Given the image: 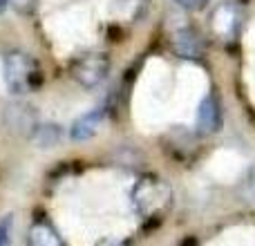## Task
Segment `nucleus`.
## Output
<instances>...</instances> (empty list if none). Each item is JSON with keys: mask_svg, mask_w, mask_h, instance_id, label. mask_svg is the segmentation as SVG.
I'll list each match as a JSON object with an SVG mask.
<instances>
[{"mask_svg": "<svg viewBox=\"0 0 255 246\" xmlns=\"http://www.w3.org/2000/svg\"><path fill=\"white\" fill-rule=\"evenodd\" d=\"M103 121H106V115L103 110H92V112H85L83 117H79L74 123H72V139L74 141H85V139H92L99 130H101Z\"/></svg>", "mask_w": 255, "mask_h": 246, "instance_id": "423d86ee", "label": "nucleus"}, {"mask_svg": "<svg viewBox=\"0 0 255 246\" xmlns=\"http://www.w3.org/2000/svg\"><path fill=\"white\" fill-rule=\"evenodd\" d=\"M2 79L11 94H29L43 83L40 63L27 52H9L2 61Z\"/></svg>", "mask_w": 255, "mask_h": 246, "instance_id": "f03ea898", "label": "nucleus"}, {"mask_svg": "<svg viewBox=\"0 0 255 246\" xmlns=\"http://www.w3.org/2000/svg\"><path fill=\"white\" fill-rule=\"evenodd\" d=\"M179 7H184V9H188V11H202L204 7H206L211 0H175Z\"/></svg>", "mask_w": 255, "mask_h": 246, "instance_id": "9d476101", "label": "nucleus"}, {"mask_svg": "<svg viewBox=\"0 0 255 246\" xmlns=\"http://www.w3.org/2000/svg\"><path fill=\"white\" fill-rule=\"evenodd\" d=\"M97 246H126V244L119 242V240H101V242H97Z\"/></svg>", "mask_w": 255, "mask_h": 246, "instance_id": "f8f14e48", "label": "nucleus"}, {"mask_svg": "<svg viewBox=\"0 0 255 246\" xmlns=\"http://www.w3.org/2000/svg\"><path fill=\"white\" fill-rule=\"evenodd\" d=\"M238 22H240L238 7H233V4H222V7L217 9L215 18H213V29L220 36H235Z\"/></svg>", "mask_w": 255, "mask_h": 246, "instance_id": "6e6552de", "label": "nucleus"}, {"mask_svg": "<svg viewBox=\"0 0 255 246\" xmlns=\"http://www.w3.org/2000/svg\"><path fill=\"white\" fill-rule=\"evenodd\" d=\"M9 229H11V217H4V220L0 222V246H7Z\"/></svg>", "mask_w": 255, "mask_h": 246, "instance_id": "9b49d317", "label": "nucleus"}, {"mask_svg": "<svg viewBox=\"0 0 255 246\" xmlns=\"http://www.w3.org/2000/svg\"><path fill=\"white\" fill-rule=\"evenodd\" d=\"M170 40H172V49H175L177 56L197 58V56L204 54L202 36H199L195 29H190V27H181V29H177Z\"/></svg>", "mask_w": 255, "mask_h": 246, "instance_id": "20e7f679", "label": "nucleus"}, {"mask_svg": "<svg viewBox=\"0 0 255 246\" xmlns=\"http://www.w3.org/2000/svg\"><path fill=\"white\" fill-rule=\"evenodd\" d=\"M70 74H72V79L79 85H83V88H88V90L97 88V85H101L103 81L108 79V74H110V58L99 52L83 54V56H79L70 65Z\"/></svg>", "mask_w": 255, "mask_h": 246, "instance_id": "7ed1b4c3", "label": "nucleus"}, {"mask_svg": "<svg viewBox=\"0 0 255 246\" xmlns=\"http://www.w3.org/2000/svg\"><path fill=\"white\" fill-rule=\"evenodd\" d=\"M220 123H222V112L220 106H217V99L206 97L197 110V132L199 134H213V132L220 130Z\"/></svg>", "mask_w": 255, "mask_h": 246, "instance_id": "39448f33", "label": "nucleus"}, {"mask_svg": "<svg viewBox=\"0 0 255 246\" xmlns=\"http://www.w3.org/2000/svg\"><path fill=\"white\" fill-rule=\"evenodd\" d=\"M132 206L143 220H161L172 208V188L157 175H145L132 188Z\"/></svg>", "mask_w": 255, "mask_h": 246, "instance_id": "f257e3e1", "label": "nucleus"}, {"mask_svg": "<svg viewBox=\"0 0 255 246\" xmlns=\"http://www.w3.org/2000/svg\"><path fill=\"white\" fill-rule=\"evenodd\" d=\"M4 2H7L16 13H25V16H29V13L36 9L38 0H4Z\"/></svg>", "mask_w": 255, "mask_h": 246, "instance_id": "1a4fd4ad", "label": "nucleus"}, {"mask_svg": "<svg viewBox=\"0 0 255 246\" xmlns=\"http://www.w3.org/2000/svg\"><path fill=\"white\" fill-rule=\"evenodd\" d=\"M27 242L29 246H67L61 235L56 233V229L47 222H34L29 226V233H27Z\"/></svg>", "mask_w": 255, "mask_h": 246, "instance_id": "0eeeda50", "label": "nucleus"}]
</instances>
